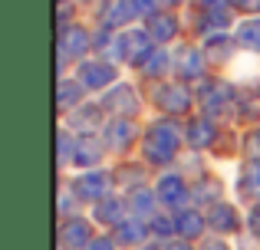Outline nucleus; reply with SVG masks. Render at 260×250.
<instances>
[{"label": "nucleus", "mask_w": 260, "mask_h": 250, "mask_svg": "<svg viewBox=\"0 0 260 250\" xmlns=\"http://www.w3.org/2000/svg\"><path fill=\"white\" fill-rule=\"evenodd\" d=\"M155 105L165 109V112H172V116H181V112L191 105V96H188V89H184L181 83H168V86H158Z\"/></svg>", "instance_id": "f03ea898"}, {"label": "nucleus", "mask_w": 260, "mask_h": 250, "mask_svg": "<svg viewBox=\"0 0 260 250\" xmlns=\"http://www.w3.org/2000/svg\"><path fill=\"white\" fill-rule=\"evenodd\" d=\"M122 207H125L122 201H112V198H109L106 204L95 207V218H99L102 224H115V227H119L122 224Z\"/></svg>", "instance_id": "6ab92c4d"}, {"label": "nucleus", "mask_w": 260, "mask_h": 250, "mask_svg": "<svg viewBox=\"0 0 260 250\" xmlns=\"http://www.w3.org/2000/svg\"><path fill=\"white\" fill-rule=\"evenodd\" d=\"M102 148H106V141L79 138V141H76V152H73V158H76V165H95V161L102 158Z\"/></svg>", "instance_id": "f3484780"}, {"label": "nucleus", "mask_w": 260, "mask_h": 250, "mask_svg": "<svg viewBox=\"0 0 260 250\" xmlns=\"http://www.w3.org/2000/svg\"><path fill=\"white\" fill-rule=\"evenodd\" d=\"M76 194L83 201H102L109 191V174L106 171H89V174H79L76 178Z\"/></svg>", "instance_id": "39448f33"}, {"label": "nucleus", "mask_w": 260, "mask_h": 250, "mask_svg": "<svg viewBox=\"0 0 260 250\" xmlns=\"http://www.w3.org/2000/svg\"><path fill=\"white\" fill-rule=\"evenodd\" d=\"M155 198L165 201V204H184L188 201V188H184V181L178 178V174H165V178H158V188H155Z\"/></svg>", "instance_id": "423d86ee"}, {"label": "nucleus", "mask_w": 260, "mask_h": 250, "mask_svg": "<svg viewBox=\"0 0 260 250\" xmlns=\"http://www.w3.org/2000/svg\"><path fill=\"white\" fill-rule=\"evenodd\" d=\"M244 148H247L254 158H260V128H257V132H250L247 138H244Z\"/></svg>", "instance_id": "bb28decb"}, {"label": "nucleus", "mask_w": 260, "mask_h": 250, "mask_svg": "<svg viewBox=\"0 0 260 250\" xmlns=\"http://www.w3.org/2000/svg\"><path fill=\"white\" fill-rule=\"evenodd\" d=\"M122 56L128 59V63H145L148 56H152V37H148V30H132L122 37Z\"/></svg>", "instance_id": "7ed1b4c3"}, {"label": "nucleus", "mask_w": 260, "mask_h": 250, "mask_svg": "<svg viewBox=\"0 0 260 250\" xmlns=\"http://www.w3.org/2000/svg\"><path fill=\"white\" fill-rule=\"evenodd\" d=\"M135 0H106L102 4V23L106 26H122L135 17Z\"/></svg>", "instance_id": "1a4fd4ad"}, {"label": "nucleus", "mask_w": 260, "mask_h": 250, "mask_svg": "<svg viewBox=\"0 0 260 250\" xmlns=\"http://www.w3.org/2000/svg\"><path fill=\"white\" fill-rule=\"evenodd\" d=\"M178 33V20L172 13H155V17H148V37L155 40V43H168V40H175Z\"/></svg>", "instance_id": "4468645a"}, {"label": "nucleus", "mask_w": 260, "mask_h": 250, "mask_svg": "<svg viewBox=\"0 0 260 250\" xmlns=\"http://www.w3.org/2000/svg\"><path fill=\"white\" fill-rule=\"evenodd\" d=\"M165 66H168V56L152 50V56L145 59V73H148V76H158V73H165Z\"/></svg>", "instance_id": "b1692460"}, {"label": "nucleus", "mask_w": 260, "mask_h": 250, "mask_svg": "<svg viewBox=\"0 0 260 250\" xmlns=\"http://www.w3.org/2000/svg\"><path fill=\"white\" fill-rule=\"evenodd\" d=\"M175 63H178V73H181L184 79H198L204 73V56L194 50V46H181L178 56H175Z\"/></svg>", "instance_id": "ddd939ff"}, {"label": "nucleus", "mask_w": 260, "mask_h": 250, "mask_svg": "<svg viewBox=\"0 0 260 250\" xmlns=\"http://www.w3.org/2000/svg\"><path fill=\"white\" fill-rule=\"evenodd\" d=\"M155 234H168V231H172V224H168V221H158V218H155Z\"/></svg>", "instance_id": "c756f323"}, {"label": "nucleus", "mask_w": 260, "mask_h": 250, "mask_svg": "<svg viewBox=\"0 0 260 250\" xmlns=\"http://www.w3.org/2000/svg\"><path fill=\"white\" fill-rule=\"evenodd\" d=\"M165 4H181V0H165Z\"/></svg>", "instance_id": "72a5a7b5"}, {"label": "nucleus", "mask_w": 260, "mask_h": 250, "mask_svg": "<svg viewBox=\"0 0 260 250\" xmlns=\"http://www.w3.org/2000/svg\"><path fill=\"white\" fill-rule=\"evenodd\" d=\"M237 43L241 46H260V20H247V23L237 26Z\"/></svg>", "instance_id": "aec40b11"}, {"label": "nucleus", "mask_w": 260, "mask_h": 250, "mask_svg": "<svg viewBox=\"0 0 260 250\" xmlns=\"http://www.w3.org/2000/svg\"><path fill=\"white\" fill-rule=\"evenodd\" d=\"M135 138V125L128 122V119H112V122L106 125V148H115V152H122V148H128Z\"/></svg>", "instance_id": "6e6552de"}, {"label": "nucleus", "mask_w": 260, "mask_h": 250, "mask_svg": "<svg viewBox=\"0 0 260 250\" xmlns=\"http://www.w3.org/2000/svg\"><path fill=\"white\" fill-rule=\"evenodd\" d=\"M128 201H132V207H135V211H139V214L152 211V194H148V191H135V194H132V198H128Z\"/></svg>", "instance_id": "a878e982"}, {"label": "nucleus", "mask_w": 260, "mask_h": 250, "mask_svg": "<svg viewBox=\"0 0 260 250\" xmlns=\"http://www.w3.org/2000/svg\"><path fill=\"white\" fill-rule=\"evenodd\" d=\"M89 244H92V240H89V224H86V221H79V218L66 221V227H63V247L79 250V247H89Z\"/></svg>", "instance_id": "2eb2a0df"}, {"label": "nucleus", "mask_w": 260, "mask_h": 250, "mask_svg": "<svg viewBox=\"0 0 260 250\" xmlns=\"http://www.w3.org/2000/svg\"><path fill=\"white\" fill-rule=\"evenodd\" d=\"M250 224H254V231L260 234V204L254 207V214H250Z\"/></svg>", "instance_id": "7c9ffc66"}, {"label": "nucleus", "mask_w": 260, "mask_h": 250, "mask_svg": "<svg viewBox=\"0 0 260 250\" xmlns=\"http://www.w3.org/2000/svg\"><path fill=\"white\" fill-rule=\"evenodd\" d=\"M231 4H234L237 10H244V13H257L260 10V0H231Z\"/></svg>", "instance_id": "cd10ccee"}, {"label": "nucleus", "mask_w": 260, "mask_h": 250, "mask_svg": "<svg viewBox=\"0 0 260 250\" xmlns=\"http://www.w3.org/2000/svg\"><path fill=\"white\" fill-rule=\"evenodd\" d=\"M175 227H178V234H181V237H198V234L204 231V218L198 211H184V214H178Z\"/></svg>", "instance_id": "a211bd4d"}, {"label": "nucleus", "mask_w": 260, "mask_h": 250, "mask_svg": "<svg viewBox=\"0 0 260 250\" xmlns=\"http://www.w3.org/2000/svg\"><path fill=\"white\" fill-rule=\"evenodd\" d=\"M184 138H188L191 148H208L211 138H214V125H211L208 119H194V122L188 125V132H184Z\"/></svg>", "instance_id": "dca6fc26"}, {"label": "nucleus", "mask_w": 260, "mask_h": 250, "mask_svg": "<svg viewBox=\"0 0 260 250\" xmlns=\"http://www.w3.org/2000/svg\"><path fill=\"white\" fill-rule=\"evenodd\" d=\"M79 79H83V86H89V89H106L115 79V69L106 63H83L79 66Z\"/></svg>", "instance_id": "9b49d317"}, {"label": "nucleus", "mask_w": 260, "mask_h": 250, "mask_svg": "<svg viewBox=\"0 0 260 250\" xmlns=\"http://www.w3.org/2000/svg\"><path fill=\"white\" fill-rule=\"evenodd\" d=\"M59 53L66 56H83V53L89 50V33L83 30V26H63V37H59Z\"/></svg>", "instance_id": "f8f14e48"}, {"label": "nucleus", "mask_w": 260, "mask_h": 250, "mask_svg": "<svg viewBox=\"0 0 260 250\" xmlns=\"http://www.w3.org/2000/svg\"><path fill=\"white\" fill-rule=\"evenodd\" d=\"M168 250H188V244H172Z\"/></svg>", "instance_id": "473e14b6"}, {"label": "nucleus", "mask_w": 260, "mask_h": 250, "mask_svg": "<svg viewBox=\"0 0 260 250\" xmlns=\"http://www.w3.org/2000/svg\"><path fill=\"white\" fill-rule=\"evenodd\" d=\"M178 148H181V132L172 122H155L145 132V158L148 161L165 165V161H172L178 155Z\"/></svg>", "instance_id": "f257e3e1"}, {"label": "nucleus", "mask_w": 260, "mask_h": 250, "mask_svg": "<svg viewBox=\"0 0 260 250\" xmlns=\"http://www.w3.org/2000/svg\"><path fill=\"white\" fill-rule=\"evenodd\" d=\"M79 99H83V89H79V83H73V79H63L59 83V109H70V105H76Z\"/></svg>", "instance_id": "4be33fe9"}, {"label": "nucleus", "mask_w": 260, "mask_h": 250, "mask_svg": "<svg viewBox=\"0 0 260 250\" xmlns=\"http://www.w3.org/2000/svg\"><path fill=\"white\" fill-rule=\"evenodd\" d=\"M208 224L214 227L217 234H234L241 227V218H237V207L228 204V201H214L208 211Z\"/></svg>", "instance_id": "20e7f679"}, {"label": "nucleus", "mask_w": 260, "mask_h": 250, "mask_svg": "<svg viewBox=\"0 0 260 250\" xmlns=\"http://www.w3.org/2000/svg\"><path fill=\"white\" fill-rule=\"evenodd\" d=\"M76 125H83L86 132H89V128H95V125H99V109H83V112H76Z\"/></svg>", "instance_id": "393cba45"}, {"label": "nucleus", "mask_w": 260, "mask_h": 250, "mask_svg": "<svg viewBox=\"0 0 260 250\" xmlns=\"http://www.w3.org/2000/svg\"><path fill=\"white\" fill-rule=\"evenodd\" d=\"M204 250H228V247H224V244H217V240H214V244H208Z\"/></svg>", "instance_id": "2f4dec72"}, {"label": "nucleus", "mask_w": 260, "mask_h": 250, "mask_svg": "<svg viewBox=\"0 0 260 250\" xmlns=\"http://www.w3.org/2000/svg\"><path fill=\"white\" fill-rule=\"evenodd\" d=\"M86 250H115V244H112V240H106V237H95Z\"/></svg>", "instance_id": "c85d7f7f"}, {"label": "nucleus", "mask_w": 260, "mask_h": 250, "mask_svg": "<svg viewBox=\"0 0 260 250\" xmlns=\"http://www.w3.org/2000/svg\"><path fill=\"white\" fill-rule=\"evenodd\" d=\"M241 194L244 198H260V161L247 168V174L241 178Z\"/></svg>", "instance_id": "412c9836"}, {"label": "nucleus", "mask_w": 260, "mask_h": 250, "mask_svg": "<svg viewBox=\"0 0 260 250\" xmlns=\"http://www.w3.org/2000/svg\"><path fill=\"white\" fill-rule=\"evenodd\" d=\"M102 105H106L109 112H119V119L132 116L135 105H139V99H135V89H128V86H119V89H112L106 99H102Z\"/></svg>", "instance_id": "9d476101"}, {"label": "nucleus", "mask_w": 260, "mask_h": 250, "mask_svg": "<svg viewBox=\"0 0 260 250\" xmlns=\"http://www.w3.org/2000/svg\"><path fill=\"white\" fill-rule=\"evenodd\" d=\"M204 109L208 112H224V109H231L234 105V89H231L228 83H211V86H204Z\"/></svg>", "instance_id": "0eeeda50"}, {"label": "nucleus", "mask_w": 260, "mask_h": 250, "mask_svg": "<svg viewBox=\"0 0 260 250\" xmlns=\"http://www.w3.org/2000/svg\"><path fill=\"white\" fill-rule=\"evenodd\" d=\"M145 237V227L142 224H119V231H115V240H119V244H139V240Z\"/></svg>", "instance_id": "5701e85b"}]
</instances>
